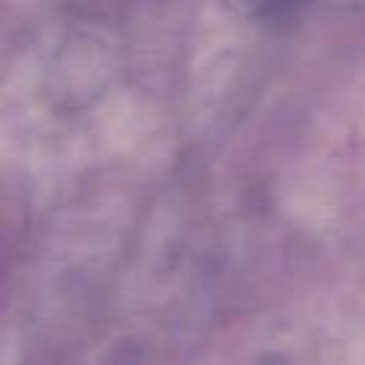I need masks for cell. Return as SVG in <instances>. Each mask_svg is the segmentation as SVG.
<instances>
[{
	"label": "cell",
	"instance_id": "cell-1",
	"mask_svg": "<svg viewBox=\"0 0 365 365\" xmlns=\"http://www.w3.org/2000/svg\"><path fill=\"white\" fill-rule=\"evenodd\" d=\"M305 3H308V0H237V6H240L245 14L259 17V20L294 14V11H299Z\"/></svg>",
	"mask_w": 365,
	"mask_h": 365
}]
</instances>
